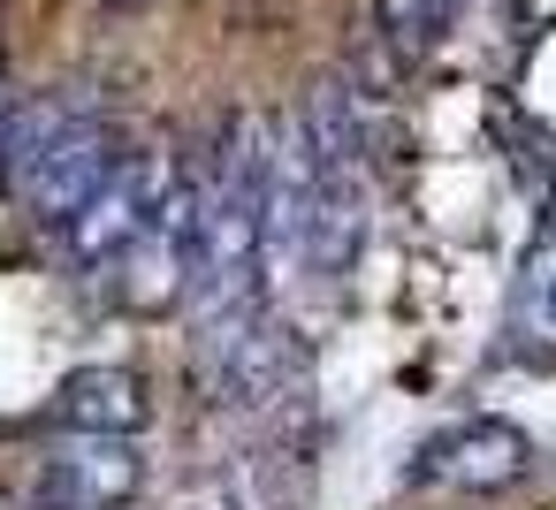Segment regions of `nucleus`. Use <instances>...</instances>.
<instances>
[{"label":"nucleus","instance_id":"obj_12","mask_svg":"<svg viewBox=\"0 0 556 510\" xmlns=\"http://www.w3.org/2000/svg\"><path fill=\"white\" fill-rule=\"evenodd\" d=\"M548 320H556V282H548Z\"/></svg>","mask_w":556,"mask_h":510},{"label":"nucleus","instance_id":"obj_6","mask_svg":"<svg viewBox=\"0 0 556 510\" xmlns=\"http://www.w3.org/2000/svg\"><path fill=\"white\" fill-rule=\"evenodd\" d=\"M146 411H153V396H146V381L130 366H85L54 396V419L77 426V434H138Z\"/></svg>","mask_w":556,"mask_h":510},{"label":"nucleus","instance_id":"obj_9","mask_svg":"<svg viewBox=\"0 0 556 510\" xmlns=\"http://www.w3.org/2000/svg\"><path fill=\"white\" fill-rule=\"evenodd\" d=\"M298 123H305V145H313V161H320V168H358L366 115H358V92H351L343 77H320V85L305 92Z\"/></svg>","mask_w":556,"mask_h":510},{"label":"nucleus","instance_id":"obj_2","mask_svg":"<svg viewBox=\"0 0 556 510\" xmlns=\"http://www.w3.org/2000/svg\"><path fill=\"white\" fill-rule=\"evenodd\" d=\"M138 472L146 464H138L130 434H77L70 426V442L47 449L31 495H39V510H123L138 495Z\"/></svg>","mask_w":556,"mask_h":510},{"label":"nucleus","instance_id":"obj_11","mask_svg":"<svg viewBox=\"0 0 556 510\" xmlns=\"http://www.w3.org/2000/svg\"><path fill=\"white\" fill-rule=\"evenodd\" d=\"M100 9H138V0H100Z\"/></svg>","mask_w":556,"mask_h":510},{"label":"nucleus","instance_id":"obj_8","mask_svg":"<svg viewBox=\"0 0 556 510\" xmlns=\"http://www.w3.org/2000/svg\"><path fill=\"white\" fill-rule=\"evenodd\" d=\"M85 107V92H24L0 115V191H24L31 168L47 161V145L70 130V115Z\"/></svg>","mask_w":556,"mask_h":510},{"label":"nucleus","instance_id":"obj_10","mask_svg":"<svg viewBox=\"0 0 556 510\" xmlns=\"http://www.w3.org/2000/svg\"><path fill=\"white\" fill-rule=\"evenodd\" d=\"M457 16H465V0H381V31L396 54H427Z\"/></svg>","mask_w":556,"mask_h":510},{"label":"nucleus","instance_id":"obj_3","mask_svg":"<svg viewBox=\"0 0 556 510\" xmlns=\"http://www.w3.org/2000/svg\"><path fill=\"white\" fill-rule=\"evenodd\" d=\"M115 161H123V145H115L108 115L85 100V107L70 115V130L47 145V161L31 168V183H24L16 199H24L39 221H54V229H62V221H70V214H77V206H85V199L115 176Z\"/></svg>","mask_w":556,"mask_h":510},{"label":"nucleus","instance_id":"obj_5","mask_svg":"<svg viewBox=\"0 0 556 510\" xmlns=\"http://www.w3.org/2000/svg\"><path fill=\"white\" fill-rule=\"evenodd\" d=\"M419 480H450V487H472V495H495L510 480L533 472V442L510 426V419H465L450 434H434L412 464Z\"/></svg>","mask_w":556,"mask_h":510},{"label":"nucleus","instance_id":"obj_4","mask_svg":"<svg viewBox=\"0 0 556 510\" xmlns=\"http://www.w3.org/2000/svg\"><path fill=\"white\" fill-rule=\"evenodd\" d=\"M214 335V350H206V373H214V396L222 404H237V411H267L282 388H290V335L275 328V320H260V313H244V320H229V328H206Z\"/></svg>","mask_w":556,"mask_h":510},{"label":"nucleus","instance_id":"obj_7","mask_svg":"<svg viewBox=\"0 0 556 510\" xmlns=\"http://www.w3.org/2000/svg\"><path fill=\"white\" fill-rule=\"evenodd\" d=\"M358 252H366V183H358V168H320L313 206H305V259L336 275Z\"/></svg>","mask_w":556,"mask_h":510},{"label":"nucleus","instance_id":"obj_1","mask_svg":"<svg viewBox=\"0 0 556 510\" xmlns=\"http://www.w3.org/2000/svg\"><path fill=\"white\" fill-rule=\"evenodd\" d=\"M168 183H176V153H161V145L123 153V161H115V176H108V183H100V191L62 221L70 252H77L85 267H108L115 252H130V244L153 229V214H161Z\"/></svg>","mask_w":556,"mask_h":510}]
</instances>
